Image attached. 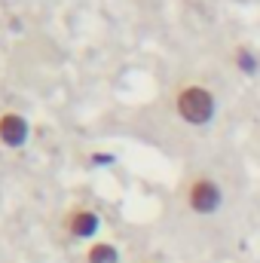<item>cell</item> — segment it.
I'll use <instances>...</instances> for the list:
<instances>
[{"label": "cell", "mask_w": 260, "mask_h": 263, "mask_svg": "<svg viewBox=\"0 0 260 263\" xmlns=\"http://www.w3.org/2000/svg\"><path fill=\"white\" fill-rule=\"evenodd\" d=\"M187 205L193 214H202V217H211L220 211L224 205V190L214 178H193L190 187H187Z\"/></svg>", "instance_id": "7a4b0ae2"}, {"label": "cell", "mask_w": 260, "mask_h": 263, "mask_svg": "<svg viewBox=\"0 0 260 263\" xmlns=\"http://www.w3.org/2000/svg\"><path fill=\"white\" fill-rule=\"evenodd\" d=\"M86 263H120V251L110 242H95L86 251Z\"/></svg>", "instance_id": "5b68a950"}, {"label": "cell", "mask_w": 260, "mask_h": 263, "mask_svg": "<svg viewBox=\"0 0 260 263\" xmlns=\"http://www.w3.org/2000/svg\"><path fill=\"white\" fill-rule=\"evenodd\" d=\"M65 227L73 239H92V236L101 230V217H98L92 208H73V211L67 214Z\"/></svg>", "instance_id": "277c9868"}, {"label": "cell", "mask_w": 260, "mask_h": 263, "mask_svg": "<svg viewBox=\"0 0 260 263\" xmlns=\"http://www.w3.org/2000/svg\"><path fill=\"white\" fill-rule=\"evenodd\" d=\"M28 138H31V126H28V120L22 114H15V110L0 114V144L3 147L18 150V147L28 144Z\"/></svg>", "instance_id": "3957f363"}, {"label": "cell", "mask_w": 260, "mask_h": 263, "mask_svg": "<svg viewBox=\"0 0 260 263\" xmlns=\"http://www.w3.org/2000/svg\"><path fill=\"white\" fill-rule=\"evenodd\" d=\"M175 110L178 117L187 123V126H208L214 120V110H217V101L214 95L205 89V86H184L175 98Z\"/></svg>", "instance_id": "6da1fadb"}, {"label": "cell", "mask_w": 260, "mask_h": 263, "mask_svg": "<svg viewBox=\"0 0 260 263\" xmlns=\"http://www.w3.org/2000/svg\"><path fill=\"white\" fill-rule=\"evenodd\" d=\"M236 67H239L245 77H254V73L260 70L257 52H251L248 46H239V49H236Z\"/></svg>", "instance_id": "8992f818"}, {"label": "cell", "mask_w": 260, "mask_h": 263, "mask_svg": "<svg viewBox=\"0 0 260 263\" xmlns=\"http://www.w3.org/2000/svg\"><path fill=\"white\" fill-rule=\"evenodd\" d=\"M92 159H95V165H114V156L110 153H95Z\"/></svg>", "instance_id": "52a82bcc"}]
</instances>
